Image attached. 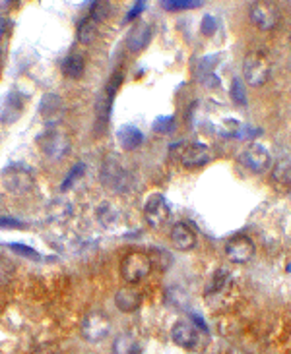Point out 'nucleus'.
<instances>
[{"label":"nucleus","instance_id":"24","mask_svg":"<svg viewBox=\"0 0 291 354\" xmlns=\"http://www.w3.org/2000/svg\"><path fill=\"white\" fill-rule=\"evenodd\" d=\"M161 6L165 8V10H192V8H198V6H202V2H198V0H163L161 2Z\"/></svg>","mask_w":291,"mask_h":354},{"label":"nucleus","instance_id":"29","mask_svg":"<svg viewBox=\"0 0 291 354\" xmlns=\"http://www.w3.org/2000/svg\"><path fill=\"white\" fill-rule=\"evenodd\" d=\"M10 248L14 252L21 253L23 258H32V260H39V258H41L33 248H28V246H23V244H10Z\"/></svg>","mask_w":291,"mask_h":354},{"label":"nucleus","instance_id":"18","mask_svg":"<svg viewBox=\"0 0 291 354\" xmlns=\"http://www.w3.org/2000/svg\"><path fill=\"white\" fill-rule=\"evenodd\" d=\"M117 140L121 143V147L125 152H134L138 149L142 142H144V136L142 132L134 128V126H121V130L117 132Z\"/></svg>","mask_w":291,"mask_h":354},{"label":"nucleus","instance_id":"19","mask_svg":"<svg viewBox=\"0 0 291 354\" xmlns=\"http://www.w3.org/2000/svg\"><path fill=\"white\" fill-rule=\"evenodd\" d=\"M63 74L66 78H70V80H80L83 76V72H86V61H83L82 54H78V52H74V54H68L63 62Z\"/></svg>","mask_w":291,"mask_h":354},{"label":"nucleus","instance_id":"17","mask_svg":"<svg viewBox=\"0 0 291 354\" xmlns=\"http://www.w3.org/2000/svg\"><path fill=\"white\" fill-rule=\"evenodd\" d=\"M23 112V97L18 92L8 93V97L4 99V107L0 112V121L2 124H14Z\"/></svg>","mask_w":291,"mask_h":354},{"label":"nucleus","instance_id":"26","mask_svg":"<svg viewBox=\"0 0 291 354\" xmlns=\"http://www.w3.org/2000/svg\"><path fill=\"white\" fill-rule=\"evenodd\" d=\"M83 174V163H78V165H74L72 171L68 172V176H66V180L63 183V186H61V190H68L70 186H72L76 180H80V176Z\"/></svg>","mask_w":291,"mask_h":354},{"label":"nucleus","instance_id":"7","mask_svg":"<svg viewBox=\"0 0 291 354\" xmlns=\"http://www.w3.org/2000/svg\"><path fill=\"white\" fill-rule=\"evenodd\" d=\"M171 337H173L175 344H179L181 348H188V351L200 348V344H202V331H200V327H197L188 320H179L177 324L173 325V329H171Z\"/></svg>","mask_w":291,"mask_h":354},{"label":"nucleus","instance_id":"4","mask_svg":"<svg viewBox=\"0 0 291 354\" xmlns=\"http://www.w3.org/2000/svg\"><path fill=\"white\" fill-rule=\"evenodd\" d=\"M101 183L111 188L114 192H126L128 186H130V176L126 169L117 161V157L109 155L105 157L103 165H101Z\"/></svg>","mask_w":291,"mask_h":354},{"label":"nucleus","instance_id":"10","mask_svg":"<svg viewBox=\"0 0 291 354\" xmlns=\"http://www.w3.org/2000/svg\"><path fill=\"white\" fill-rule=\"evenodd\" d=\"M39 145H41V152L49 159H54V161L63 159L64 155H68V152H70V140L63 132H49V134H45L39 140Z\"/></svg>","mask_w":291,"mask_h":354},{"label":"nucleus","instance_id":"12","mask_svg":"<svg viewBox=\"0 0 291 354\" xmlns=\"http://www.w3.org/2000/svg\"><path fill=\"white\" fill-rule=\"evenodd\" d=\"M123 76L121 74H114L111 80L107 81L105 90L101 95L97 97L95 101V111H97V126H103L105 122L109 121V112H111V103H113L114 93L119 92V85H121Z\"/></svg>","mask_w":291,"mask_h":354},{"label":"nucleus","instance_id":"9","mask_svg":"<svg viewBox=\"0 0 291 354\" xmlns=\"http://www.w3.org/2000/svg\"><path fill=\"white\" fill-rule=\"evenodd\" d=\"M144 217L150 227L161 229L171 217V207L161 194H154L144 205Z\"/></svg>","mask_w":291,"mask_h":354},{"label":"nucleus","instance_id":"13","mask_svg":"<svg viewBox=\"0 0 291 354\" xmlns=\"http://www.w3.org/2000/svg\"><path fill=\"white\" fill-rule=\"evenodd\" d=\"M109 320L103 314H88L82 322V337L90 343H99L109 333Z\"/></svg>","mask_w":291,"mask_h":354},{"label":"nucleus","instance_id":"23","mask_svg":"<svg viewBox=\"0 0 291 354\" xmlns=\"http://www.w3.org/2000/svg\"><path fill=\"white\" fill-rule=\"evenodd\" d=\"M14 277H16V265L8 258L0 256V287L10 284L14 281Z\"/></svg>","mask_w":291,"mask_h":354},{"label":"nucleus","instance_id":"30","mask_svg":"<svg viewBox=\"0 0 291 354\" xmlns=\"http://www.w3.org/2000/svg\"><path fill=\"white\" fill-rule=\"evenodd\" d=\"M218 28V21L214 16H206L204 20H202V25H200V30L204 35H214V31Z\"/></svg>","mask_w":291,"mask_h":354},{"label":"nucleus","instance_id":"34","mask_svg":"<svg viewBox=\"0 0 291 354\" xmlns=\"http://www.w3.org/2000/svg\"><path fill=\"white\" fill-rule=\"evenodd\" d=\"M0 227H18L16 221H6V219H0Z\"/></svg>","mask_w":291,"mask_h":354},{"label":"nucleus","instance_id":"6","mask_svg":"<svg viewBox=\"0 0 291 354\" xmlns=\"http://www.w3.org/2000/svg\"><path fill=\"white\" fill-rule=\"evenodd\" d=\"M250 21L262 31L274 30L280 23V12L274 2H252L249 10Z\"/></svg>","mask_w":291,"mask_h":354},{"label":"nucleus","instance_id":"33","mask_svg":"<svg viewBox=\"0 0 291 354\" xmlns=\"http://www.w3.org/2000/svg\"><path fill=\"white\" fill-rule=\"evenodd\" d=\"M6 28H8L6 18H2V16H0V41L4 39V35H6Z\"/></svg>","mask_w":291,"mask_h":354},{"label":"nucleus","instance_id":"16","mask_svg":"<svg viewBox=\"0 0 291 354\" xmlns=\"http://www.w3.org/2000/svg\"><path fill=\"white\" fill-rule=\"evenodd\" d=\"M150 41H152V28L144 21H140L130 30L128 37H126V49L130 52H140L148 47Z\"/></svg>","mask_w":291,"mask_h":354},{"label":"nucleus","instance_id":"2","mask_svg":"<svg viewBox=\"0 0 291 354\" xmlns=\"http://www.w3.org/2000/svg\"><path fill=\"white\" fill-rule=\"evenodd\" d=\"M171 153L177 157L179 161L183 163L188 169H194V167H204L212 161L214 153L210 149L208 145L204 143H177Z\"/></svg>","mask_w":291,"mask_h":354},{"label":"nucleus","instance_id":"14","mask_svg":"<svg viewBox=\"0 0 291 354\" xmlns=\"http://www.w3.org/2000/svg\"><path fill=\"white\" fill-rule=\"evenodd\" d=\"M169 238H171L173 248H177L179 252H188V250H192L197 246V234L187 223L173 225Z\"/></svg>","mask_w":291,"mask_h":354},{"label":"nucleus","instance_id":"1","mask_svg":"<svg viewBox=\"0 0 291 354\" xmlns=\"http://www.w3.org/2000/svg\"><path fill=\"white\" fill-rule=\"evenodd\" d=\"M243 74H245L247 83L252 85V87L264 85L272 76V64L268 61V56L260 51L249 52L245 56V61H243Z\"/></svg>","mask_w":291,"mask_h":354},{"label":"nucleus","instance_id":"15","mask_svg":"<svg viewBox=\"0 0 291 354\" xmlns=\"http://www.w3.org/2000/svg\"><path fill=\"white\" fill-rule=\"evenodd\" d=\"M142 304V294L138 293L132 287H123L119 289L117 294H114V306L125 312V314H130V312H136Z\"/></svg>","mask_w":291,"mask_h":354},{"label":"nucleus","instance_id":"8","mask_svg":"<svg viewBox=\"0 0 291 354\" xmlns=\"http://www.w3.org/2000/svg\"><path fill=\"white\" fill-rule=\"evenodd\" d=\"M2 183L12 194H26L33 186V174L21 165H10L2 172Z\"/></svg>","mask_w":291,"mask_h":354},{"label":"nucleus","instance_id":"31","mask_svg":"<svg viewBox=\"0 0 291 354\" xmlns=\"http://www.w3.org/2000/svg\"><path fill=\"white\" fill-rule=\"evenodd\" d=\"M33 354H63L61 353V348L57 346V344H41V346H37Z\"/></svg>","mask_w":291,"mask_h":354},{"label":"nucleus","instance_id":"11","mask_svg":"<svg viewBox=\"0 0 291 354\" xmlns=\"http://www.w3.org/2000/svg\"><path fill=\"white\" fill-rule=\"evenodd\" d=\"M254 252L257 248L249 236H233L225 244V256L233 263H249L254 258Z\"/></svg>","mask_w":291,"mask_h":354},{"label":"nucleus","instance_id":"3","mask_svg":"<svg viewBox=\"0 0 291 354\" xmlns=\"http://www.w3.org/2000/svg\"><path fill=\"white\" fill-rule=\"evenodd\" d=\"M152 271V260L144 252H130L121 262V275L126 283H140Z\"/></svg>","mask_w":291,"mask_h":354},{"label":"nucleus","instance_id":"25","mask_svg":"<svg viewBox=\"0 0 291 354\" xmlns=\"http://www.w3.org/2000/svg\"><path fill=\"white\" fill-rule=\"evenodd\" d=\"M229 93H231V99H233V103H237V105H241V107L247 103V90H245V83H243L239 78H233Z\"/></svg>","mask_w":291,"mask_h":354},{"label":"nucleus","instance_id":"32","mask_svg":"<svg viewBox=\"0 0 291 354\" xmlns=\"http://www.w3.org/2000/svg\"><path fill=\"white\" fill-rule=\"evenodd\" d=\"M142 10H144V2H136L134 8L130 10V14H128V20H134L136 16H138Z\"/></svg>","mask_w":291,"mask_h":354},{"label":"nucleus","instance_id":"20","mask_svg":"<svg viewBox=\"0 0 291 354\" xmlns=\"http://www.w3.org/2000/svg\"><path fill=\"white\" fill-rule=\"evenodd\" d=\"M97 28H99V23H97L92 16L83 18V20L80 21V25H78V41H80L82 45L94 43V39L97 37Z\"/></svg>","mask_w":291,"mask_h":354},{"label":"nucleus","instance_id":"27","mask_svg":"<svg viewBox=\"0 0 291 354\" xmlns=\"http://www.w3.org/2000/svg\"><path fill=\"white\" fill-rule=\"evenodd\" d=\"M274 178L280 183H291V163L281 161L274 171Z\"/></svg>","mask_w":291,"mask_h":354},{"label":"nucleus","instance_id":"28","mask_svg":"<svg viewBox=\"0 0 291 354\" xmlns=\"http://www.w3.org/2000/svg\"><path fill=\"white\" fill-rule=\"evenodd\" d=\"M173 128H175V121H173L171 116L157 118V121L154 122V130L161 132V134H169V132H173Z\"/></svg>","mask_w":291,"mask_h":354},{"label":"nucleus","instance_id":"5","mask_svg":"<svg viewBox=\"0 0 291 354\" xmlns=\"http://www.w3.org/2000/svg\"><path fill=\"white\" fill-rule=\"evenodd\" d=\"M241 165H245L249 171L257 172V174H264L270 171L272 167V155L270 152L260 145V143H249L243 152L239 153Z\"/></svg>","mask_w":291,"mask_h":354},{"label":"nucleus","instance_id":"21","mask_svg":"<svg viewBox=\"0 0 291 354\" xmlns=\"http://www.w3.org/2000/svg\"><path fill=\"white\" fill-rule=\"evenodd\" d=\"M140 346L130 335H119L113 343V354H138Z\"/></svg>","mask_w":291,"mask_h":354},{"label":"nucleus","instance_id":"22","mask_svg":"<svg viewBox=\"0 0 291 354\" xmlns=\"http://www.w3.org/2000/svg\"><path fill=\"white\" fill-rule=\"evenodd\" d=\"M63 109V99L57 95V93H49V95H45L41 101V114L45 118H49V116H54V114H59Z\"/></svg>","mask_w":291,"mask_h":354}]
</instances>
